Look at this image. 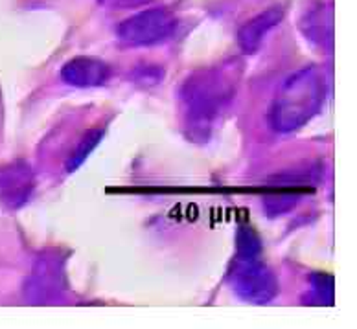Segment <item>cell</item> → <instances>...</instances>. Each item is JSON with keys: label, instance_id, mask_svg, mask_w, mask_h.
<instances>
[{"label": "cell", "instance_id": "8fae6325", "mask_svg": "<svg viewBox=\"0 0 357 329\" xmlns=\"http://www.w3.org/2000/svg\"><path fill=\"white\" fill-rule=\"evenodd\" d=\"M310 287H312V291H310V302H313V305L333 304V287H335L333 276L324 273L312 274Z\"/></svg>", "mask_w": 357, "mask_h": 329}, {"label": "cell", "instance_id": "ba28073f", "mask_svg": "<svg viewBox=\"0 0 357 329\" xmlns=\"http://www.w3.org/2000/svg\"><path fill=\"white\" fill-rule=\"evenodd\" d=\"M284 13L286 11L282 6H273V8H267L266 11H261L260 15L252 17L249 22L241 26L240 31H238V45H240L241 52L243 54H256L260 50L267 33L280 24Z\"/></svg>", "mask_w": 357, "mask_h": 329}, {"label": "cell", "instance_id": "30bf717a", "mask_svg": "<svg viewBox=\"0 0 357 329\" xmlns=\"http://www.w3.org/2000/svg\"><path fill=\"white\" fill-rule=\"evenodd\" d=\"M103 138V127H94V129H91V131L85 132V137L77 142L76 149H74V153H72L70 157L67 158V164H65V169H67V173H72L76 171L77 167L82 166L85 160L89 158V155H91L94 149H96V146L100 144V140Z\"/></svg>", "mask_w": 357, "mask_h": 329}, {"label": "cell", "instance_id": "6da1fadb", "mask_svg": "<svg viewBox=\"0 0 357 329\" xmlns=\"http://www.w3.org/2000/svg\"><path fill=\"white\" fill-rule=\"evenodd\" d=\"M240 82V70L234 63L190 74L178 86V116L181 125L192 142L204 144L220 125L221 116L230 105Z\"/></svg>", "mask_w": 357, "mask_h": 329}, {"label": "cell", "instance_id": "9c48e42d", "mask_svg": "<svg viewBox=\"0 0 357 329\" xmlns=\"http://www.w3.org/2000/svg\"><path fill=\"white\" fill-rule=\"evenodd\" d=\"M322 28L332 31V11L330 10L315 11L302 24L304 36L310 37V41H317L321 46H328L330 48L332 46V36L326 33V31H322Z\"/></svg>", "mask_w": 357, "mask_h": 329}, {"label": "cell", "instance_id": "5b68a950", "mask_svg": "<svg viewBox=\"0 0 357 329\" xmlns=\"http://www.w3.org/2000/svg\"><path fill=\"white\" fill-rule=\"evenodd\" d=\"M65 258L57 252H45L36 259L24 284V298L31 305H52L65 293Z\"/></svg>", "mask_w": 357, "mask_h": 329}, {"label": "cell", "instance_id": "5bb4252c", "mask_svg": "<svg viewBox=\"0 0 357 329\" xmlns=\"http://www.w3.org/2000/svg\"><path fill=\"white\" fill-rule=\"evenodd\" d=\"M103 6L107 8H114V10H128V8H137V6H142L149 0H100Z\"/></svg>", "mask_w": 357, "mask_h": 329}, {"label": "cell", "instance_id": "8992f818", "mask_svg": "<svg viewBox=\"0 0 357 329\" xmlns=\"http://www.w3.org/2000/svg\"><path fill=\"white\" fill-rule=\"evenodd\" d=\"M36 188V175L26 160H13V162L0 166V204L15 212L30 201Z\"/></svg>", "mask_w": 357, "mask_h": 329}, {"label": "cell", "instance_id": "7a4b0ae2", "mask_svg": "<svg viewBox=\"0 0 357 329\" xmlns=\"http://www.w3.org/2000/svg\"><path fill=\"white\" fill-rule=\"evenodd\" d=\"M328 96V79L319 66H304L287 77L267 112L273 131L287 135L312 122Z\"/></svg>", "mask_w": 357, "mask_h": 329}, {"label": "cell", "instance_id": "3957f363", "mask_svg": "<svg viewBox=\"0 0 357 329\" xmlns=\"http://www.w3.org/2000/svg\"><path fill=\"white\" fill-rule=\"evenodd\" d=\"M229 278L236 296L247 304H269L278 294V280L260 256H236Z\"/></svg>", "mask_w": 357, "mask_h": 329}, {"label": "cell", "instance_id": "277c9868", "mask_svg": "<svg viewBox=\"0 0 357 329\" xmlns=\"http://www.w3.org/2000/svg\"><path fill=\"white\" fill-rule=\"evenodd\" d=\"M177 19L166 8L138 11L118 26L120 41L129 46H153L168 41L175 33Z\"/></svg>", "mask_w": 357, "mask_h": 329}, {"label": "cell", "instance_id": "7c38bea8", "mask_svg": "<svg viewBox=\"0 0 357 329\" xmlns=\"http://www.w3.org/2000/svg\"><path fill=\"white\" fill-rule=\"evenodd\" d=\"M298 201H301V195L295 193V190L280 188V192L267 195L266 201H264V206H266V212L269 213L271 217H276V215L291 212L298 204Z\"/></svg>", "mask_w": 357, "mask_h": 329}, {"label": "cell", "instance_id": "4fadbf2b", "mask_svg": "<svg viewBox=\"0 0 357 329\" xmlns=\"http://www.w3.org/2000/svg\"><path fill=\"white\" fill-rule=\"evenodd\" d=\"M236 256H261V239L250 227H241L236 236Z\"/></svg>", "mask_w": 357, "mask_h": 329}, {"label": "cell", "instance_id": "52a82bcc", "mask_svg": "<svg viewBox=\"0 0 357 329\" xmlns=\"http://www.w3.org/2000/svg\"><path fill=\"white\" fill-rule=\"evenodd\" d=\"M112 70L102 59L91 56L72 57L61 68V79L76 89H94L109 82Z\"/></svg>", "mask_w": 357, "mask_h": 329}]
</instances>
